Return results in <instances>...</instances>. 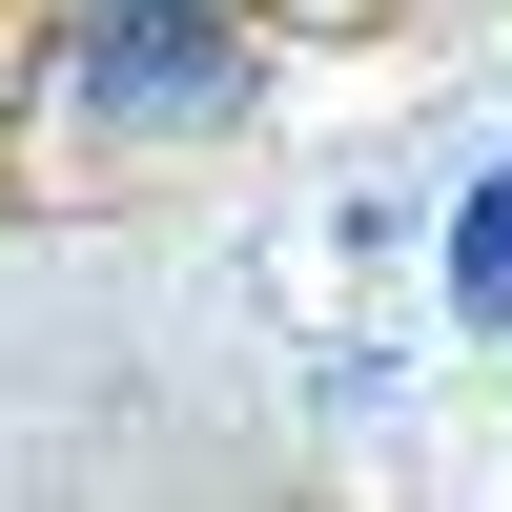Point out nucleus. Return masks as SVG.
Returning a JSON list of instances; mask_svg holds the SVG:
<instances>
[{"mask_svg": "<svg viewBox=\"0 0 512 512\" xmlns=\"http://www.w3.org/2000/svg\"><path fill=\"white\" fill-rule=\"evenodd\" d=\"M41 103L103 123V144H205V123L267 103V21H246V0H62Z\"/></svg>", "mask_w": 512, "mask_h": 512, "instance_id": "f257e3e1", "label": "nucleus"}, {"mask_svg": "<svg viewBox=\"0 0 512 512\" xmlns=\"http://www.w3.org/2000/svg\"><path fill=\"white\" fill-rule=\"evenodd\" d=\"M451 308L512 328V164H472V205H451Z\"/></svg>", "mask_w": 512, "mask_h": 512, "instance_id": "f03ea898", "label": "nucleus"}]
</instances>
